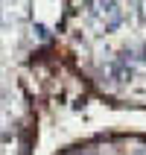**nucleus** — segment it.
<instances>
[{
    "label": "nucleus",
    "mask_w": 146,
    "mask_h": 155,
    "mask_svg": "<svg viewBox=\"0 0 146 155\" xmlns=\"http://www.w3.org/2000/svg\"><path fill=\"white\" fill-rule=\"evenodd\" d=\"M88 15L94 18L105 32H114L123 24V9L117 0H88Z\"/></svg>",
    "instance_id": "1"
},
{
    "label": "nucleus",
    "mask_w": 146,
    "mask_h": 155,
    "mask_svg": "<svg viewBox=\"0 0 146 155\" xmlns=\"http://www.w3.org/2000/svg\"><path fill=\"white\" fill-rule=\"evenodd\" d=\"M140 15H143V21H146V0H140Z\"/></svg>",
    "instance_id": "2"
}]
</instances>
